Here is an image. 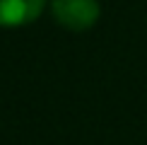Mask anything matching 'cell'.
<instances>
[{
  "mask_svg": "<svg viewBox=\"0 0 147 145\" xmlns=\"http://www.w3.org/2000/svg\"><path fill=\"white\" fill-rule=\"evenodd\" d=\"M53 17L72 32H84L99 20L96 0H53Z\"/></svg>",
  "mask_w": 147,
  "mask_h": 145,
  "instance_id": "cell-1",
  "label": "cell"
},
{
  "mask_svg": "<svg viewBox=\"0 0 147 145\" xmlns=\"http://www.w3.org/2000/svg\"><path fill=\"white\" fill-rule=\"evenodd\" d=\"M46 0H0V27H22L41 15Z\"/></svg>",
  "mask_w": 147,
  "mask_h": 145,
  "instance_id": "cell-2",
  "label": "cell"
}]
</instances>
